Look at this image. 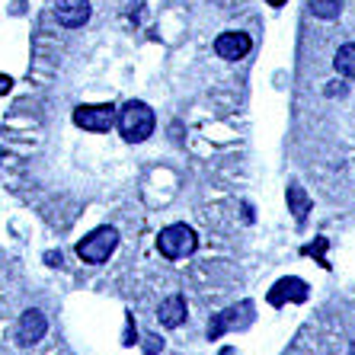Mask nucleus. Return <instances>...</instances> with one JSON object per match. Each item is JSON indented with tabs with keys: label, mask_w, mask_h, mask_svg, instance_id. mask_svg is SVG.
I'll return each instance as SVG.
<instances>
[{
	"label": "nucleus",
	"mask_w": 355,
	"mask_h": 355,
	"mask_svg": "<svg viewBox=\"0 0 355 355\" xmlns=\"http://www.w3.org/2000/svg\"><path fill=\"white\" fill-rule=\"evenodd\" d=\"M333 67H336L343 77H352V80H355V42L339 45L336 58H333Z\"/></svg>",
	"instance_id": "nucleus-9"
},
{
	"label": "nucleus",
	"mask_w": 355,
	"mask_h": 355,
	"mask_svg": "<svg viewBox=\"0 0 355 355\" xmlns=\"http://www.w3.org/2000/svg\"><path fill=\"white\" fill-rule=\"evenodd\" d=\"M116 247H119V234L112 231V227H96L90 237H83L80 243H77V257H80L83 263L99 266L112 257Z\"/></svg>",
	"instance_id": "nucleus-3"
},
{
	"label": "nucleus",
	"mask_w": 355,
	"mask_h": 355,
	"mask_svg": "<svg viewBox=\"0 0 355 355\" xmlns=\"http://www.w3.org/2000/svg\"><path fill=\"white\" fill-rule=\"evenodd\" d=\"M45 330H49V320H45V314L42 311H26L23 317H19L17 323V339L19 346H35L42 336H45Z\"/></svg>",
	"instance_id": "nucleus-6"
},
{
	"label": "nucleus",
	"mask_w": 355,
	"mask_h": 355,
	"mask_svg": "<svg viewBox=\"0 0 355 355\" xmlns=\"http://www.w3.org/2000/svg\"><path fill=\"white\" fill-rule=\"evenodd\" d=\"M116 125H119V135H122L128 144H141V141H148L150 135H154L157 119H154V109H150L148 103L132 99V103H125V106L119 109Z\"/></svg>",
	"instance_id": "nucleus-1"
},
{
	"label": "nucleus",
	"mask_w": 355,
	"mask_h": 355,
	"mask_svg": "<svg viewBox=\"0 0 355 355\" xmlns=\"http://www.w3.org/2000/svg\"><path fill=\"white\" fill-rule=\"evenodd\" d=\"M307 7H311V13L320 19H336L343 3H339V0H307Z\"/></svg>",
	"instance_id": "nucleus-10"
},
{
	"label": "nucleus",
	"mask_w": 355,
	"mask_h": 355,
	"mask_svg": "<svg viewBox=\"0 0 355 355\" xmlns=\"http://www.w3.org/2000/svg\"><path fill=\"white\" fill-rule=\"evenodd\" d=\"M196 247H198V237L192 227H186V224H170V227H164L157 237V250L166 259L189 257V253H196Z\"/></svg>",
	"instance_id": "nucleus-2"
},
{
	"label": "nucleus",
	"mask_w": 355,
	"mask_h": 355,
	"mask_svg": "<svg viewBox=\"0 0 355 355\" xmlns=\"http://www.w3.org/2000/svg\"><path fill=\"white\" fill-rule=\"evenodd\" d=\"M352 355H355V343H352Z\"/></svg>",
	"instance_id": "nucleus-15"
},
{
	"label": "nucleus",
	"mask_w": 355,
	"mask_h": 355,
	"mask_svg": "<svg viewBox=\"0 0 355 355\" xmlns=\"http://www.w3.org/2000/svg\"><path fill=\"white\" fill-rule=\"evenodd\" d=\"M157 317H160V323H164V327H170V330H173V327H180V323L186 320V297H182V295H170L164 304L157 307Z\"/></svg>",
	"instance_id": "nucleus-8"
},
{
	"label": "nucleus",
	"mask_w": 355,
	"mask_h": 355,
	"mask_svg": "<svg viewBox=\"0 0 355 355\" xmlns=\"http://www.w3.org/2000/svg\"><path fill=\"white\" fill-rule=\"evenodd\" d=\"M10 90V77H0V93Z\"/></svg>",
	"instance_id": "nucleus-13"
},
{
	"label": "nucleus",
	"mask_w": 355,
	"mask_h": 355,
	"mask_svg": "<svg viewBox=\"0 0 355 355\" xmlns=\"http://www.w3.org/2000/svg\"><path fill=\"white\" fill-rule=\"evenodd\" d=\"M74 125L87 132H109L116 125V109L109 106H80L74 109Z\"/></svg>",
	"instance_id": "nucleus-4"
},
{
	"label": "nucleus",
	"mask_w": 355,
	"mask_h": 355,
	"mask_svg": "<svg viewBox=\"0 0 355 355\" xmlns=\"http://www.w3.org/2000/svg\"><path fill=\"white\" fill-rule=\"evenodd\" d=\"M269 3H272V7H282V3H285V0H269Z\"/></svg>",
	"instance_id": "nucleus-14"
},
{
	"label": "nucleus",
	"mask_w": 355,
	"mask_h": 355,
	"mask_svg": "<svg viewBox=\"0 0 355 355\" xmlns=\"http://www.w3.org/2000/svg\"><path fill=\"white\" fill-rule=\"evenodd\" d=\"M288 202H291V208H295V215L304 218V211H307V196H304V189H301V186H288Z\"/></svg>",
	"instance_id": "nucleus-12"
},
{
	"label": "nucleus",
	"mask_w": 355,
	"mask_h": 355,
	"mask_svg": "<svg viewBox=\"0 0 355 355\" xmlns=\"http://www.w3.org/2000/svg\"><path fill=\"white\" fill-rule=\"evenodd\" d=\"M250 49H253V39H250L247 33H240V29H227V33H221V35L215 39L218 58H224V61H240V58H247Z\"/></svg>",
	"instance_id": "nucleus-5"
},
{
	"label": "nucleus",
	"mask_w": 355,
	"mask_h": 355,
	"mask_svg": "<svg viewBox=\"0 0 355 355\" xmlns=\"http://www.w3.org/2000/svg\"><path fill=\"white\" fill-rule=\"evenodd\" d=\"M231 323H234V311H224V314H218L215 320L208 323V336H211V339H218L224 330H227V327H231Z\"/></svg>",
	"instance_id": "nucleus-11"
},
{
	"label": "nucleus",
	"mask_w": 355,
	"mask_h": 355,
	"mask_svg": "<svg viewBox=\"0 0 355 355\" xmlns=\"http://www.w3.org/2000/svg\"><path fill=\"white\" fill-rule=\"evenodd\" d=\"M55 19L67 29H77L90 19V0H58L55 3Z\"/></svg>",
	"instance_id": "nucleus-7"
}]
</instances>
